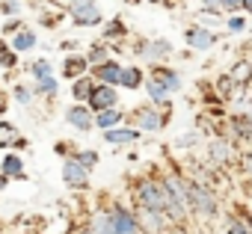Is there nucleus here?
I'll return each mask as SVG.
<instances>
[{
	"label": "nucleus",
	"instance_id": "nucleus-1",
	"mask_svg": "<svg viewBox=\"0 0 252 234\" xmlns=\"http://www.w3.org/2000/svg\"><path fill=\"white\" fill-rule=\"evenodd\" d=\"M190 210L202 219H217L220 216V196L214 187L202 184V181H193L190 178Z\"/></svg>",
	"mask_w": 252,
	"mask_h": 234
},
{
	"label": "nucleus",
	"instance_id": "nucleus-2",
	"mask_svg": "<svg viewBox=\"0 0 252 234\" xmlns=\"http://www.w3.org/2000/svg\"><path fill=\"white\" fill-rule=\"evenodd\" d=\"M137 222H140V228L146 231V234H166L175 222L163 213V210H152V207H137Z\"/></svg>",
	"mask_w": 252,
	"mask_h": 234
},
{
	"label": "nucleus",
	"instance_id": "nucleus-3",
	"mask_svg": "<svg viewBox=\"0 0 252 234\" xmlns=\"http://www.w3.org/2000/svg\"><path fill=\"white\" fill-rule=\"evenodd\" d=\"M184 42H187L190 51H211L220 42V36L211 27H205V24H193V27L184 30Z\"/></svg>",
	"mask_w": 252,
	"mask_h": 234
},
{
	"label": "nucleus",
	"instance_id": "nucleus-4",
	"mask_svg": "<svg viewBox=\"0 0 252 234\" xmlns=\"http://www.w3.org/2000/svg\"><path fill=\"white\" fill-rule=\"evenodd\" d=\"M234 151H237V146H234L228 137H214V140L208 143V157H211L217 166H231V163H234Z\"/></svg>",
	"mask_w": 252,
	"mask_h": 234
},
{
	"label": "nucleus",
	"instance_id": "nucleus-5",
	"mask_svg": "<svg viewBox=\"0 0 252 234\" xmlns=\"http://www.w3.org/2000/svg\"><path fill=\"white\" fill-rule=\"evenodd\" d=\"M134 122H137L140 131H160V128L166 125V116L158 113L155 104H152V107H137V110H134Z\"/></svg>",
	"mask_w": 252,
	"mask_h": 234
},
{
	"label": "nucleus",
	"instance_id": "nucleus-6",
	"mask_svg": "<svg viewBox=\"0 0 252 234\" xmlns=\"http://www.w3.org/2000/svg\"><path fill=\"white\" fill-rule=\"evenodd\" d=\"M116 98H119V95H116V89H113L110 83H101V86H95V89H92V95H89V107L101 113V110L116 107Z\"/></svg>",
	"mask_w": 252,
	"mask_h": 234
},
{
	"label": "nucleus",
	"instance_id": "nucleus-7",
	"mask_svg": "<svg viewBox=\"0 0 252 234\" xmlns=\"http://www.w3.org/2000/svg\"><path fill=\"white\" fill-rule=\"evenodd\" d=\"M152 77H155V80H160V83H163L169 92H181V86H184V80H181V71H175V68H169V65H155Z\"/></svg>",
	"mask_w": 252,
	"mask_h": 234
},
{
	"label": "nucleus",
	"instance_id": "nucleus-8",
	"mask_svg": "<svg viewBox=\"0 0 252 234\" xmlns=\"http://www.w3.org/2000/svg\"><path fill=\"white\" fill-rule=\"evenodd\" d=\"M71 15L77 24H98L101 21V9L92 3V0H83V3H74L71 6Z\"/></svg>",
	"mask_w": 252,
	"mask_h": 234
},
{
	"label": "nucleus",
	"instance_id": "nucleus-9",
	"mask_svg": "<svg viewBox=\"0 0 252 234\" xmlns=\"http://www.w3.org/2000/svg\"><path fill=\"white\" fill-rule=\"evenodd\" d=\"M140 54H143L146 59H152V62L166 59V57H172V42H169V39H155V42H146Z\"/></svg>",
	"mask_w": 252,
	"mask_h": 234
},
{
	"label": "nucleus",
	"instance_id": "nucleus-10",
	"mask_svg": "<svg viewBox=\"0 0 252 234\" xmlns=\"http://www.w3.org/2000/svg\"><path fill=\"white\" fill-rule=\"evenodd\" d=\"M104 137L110 146H128V143H137L140 131L137 128H110V131H104Z\"/></svg>",
	"mask_w": 252,
	"mask_h": 234
},
{
	"label": "nucleus",
	"instance_id": "nucleus-11",
	"mask_svg": "<svg viewBox=\"0 0 252 234\" xmlns=\"http://www.w3.org/2000/svg\"><path fill=\"white\" fill-rule=\"evenodd\" d=\"M146 92H149V98H152L155 107H169V89H166L160 80L146 77Z\"/></svg>",
	"mask_w": 252,
	"mask_h": 234
},
{
	"label": "nucleus",
	"instance_id": "nucleus-12",
	"mask_svg": "<svg viewBox=\"0 0 252 234\" xmlns=\"http://www.w3.org/2000/svg\"><path fill=\"white\" fill-rule=\"evenodd\" d=\"M95 74H98V80H101V83L116 86V83L122 80V65H119V62H113V59H107V62H101V65H95Z\"/></svg>",
	"mask_w": 252,
	"mask_h": 234
},
{
	"label": "nucleus",
	"instance_id": "nucleus-13",
	"mask_svg": "<svg viewBox=\"0 0 252 234\" xmlns=\"http://www.w3.org/2000/svg\"><path fill=\"white\" fill-rule=\"evenodd\" d=\"M65 181L71 184V187H86V181H89V172H86V166L80 163V160H71V163H65Z\"/></svg>",
	"mask_w": 252,
	"mask_h": 234
},
{
	"label": "nucleus",
	"instance_id": "nucleus-14",
	"mask_svg": "<svg viewBox=\"0 0 252 234\" xmlns=\"http://www.w3.org/2000/svg\"><path fill=\"white\" fill-rule=\"evenodd\" d=\"M228 74H231V80H234L237 86H249V83H252V62H249V59H237V62L228 68Z\"/></svg>",
	"mask_w": 252,
	"mask_h": 234
},
{
	"label": "nucleus",
	"instance_id": "nucleus-15",
	"mask_svg": "<svg viewBox=\"0 0 252 234\" xmlns=\"http://www.w3.org/2000/svg\"><path fill=\"white\" fill-rule=\"evenodd\" d=\"M65 119H68L77 131H89V128H92V113H89L86 107H71V110L65 113Z\"/></svg>",
	"mask_w": 252,
	"mask_h": 234
},
{
	"label": "nucleus",
	"instance_id": "nucleus-16",
	"mask_svg": "<svg viewBox=\"0 0 252 234\" xmlns=\"http://www.w3.org/2000/svg\"><path fill=\"white\" fill-rule=\"evenodd\" d=\"M143 80H146V77H143V71L131 65V68H122V80H119V83H122L125 89H140V86H143Z\"/></svg>",
	"mask_w": 252,
	"mask_h": 234
},
{
	"label": "nucleus",
	"instance_id": "nucleus-17",
	"mask_svg": "<svg viewBox=\"0 0 252 234\" xmlns=\"http://www.w3.org/2000/svg\"><path fill=\"white\" fill-rule=\"evenodd\" d=\"M225 30L231 33V36H243L246 30H249V18H246V12L240 15V12H231V18L225 21Z\"/></svg>",
	"mask_w": 252,
	"mask_h": 234
},
{
	"label": "nucleus",
	"instance_id": "nucleus-18",
	"mask_svg": "<svg viewBox=\"0 0 252 234\" xmlns=\"http://www.w3.org/2000/svg\"><path fill=\"white\" fill-rule=\"evenodd\" d=\"M119 122H122V113L110 107V110H101V113H98V122H95V125L104 128V131H110V128H116Z\"/></svg>",
	"mask_w": 252,
	"mask_h": 234
},
{
	"label": "nucleus",
	"instance_id": "nucleus-19",
	"mask_svg": "<svg viewBox=\"0 0 252 234\" xmlns=\"http://www.w3.org/2000/svg\"><path fill=\"white\" fill-rule=\"evenodd\" d=\"M225 234H252V225L240 216H225Z\"/></svg>",
	"mask_w": 252,
	"mask_h": 234
},
{
	"label": "nucleus",
	"instance_id": "nucleus-20",
	"mask_svg": "<svg viewBox=\"0 0 252 234\" xmlns=\"http://www.w3.org/2000/svg\"><path fill=\"white\" fill-rule=\"evenodd\" d=\"M92 234H119V231H116V225H113V216H110V213H101V216H95Z\"/></svg>",
	"mask_w": 252,
	"mask_h": 234
},
{
	"label": "nucleus",
	"instance_id": "nucleus-21",
	"mask_svg": "<svg viewBox=\"0 0 252 234\" xmlns=\"http://www.w3.org/2000/svg\"><path fill=\"white\" fill-rule=\"evenodd\" d=\"M80 71H86V59H83V57H71V59L65 62V68H63L65 77H77Z\"/></svg>",
	"mask_w": 252,
	"mask_h": 234
},
{
	"label": "nucleus",
	"instance_id": "nucleus-22",
	"mask_svg": "<svg viewBox=\"0 0 252 234\" xmlns=\"http://www.w3.org/2000/svg\"><path fill=\"white\" fill-rule=\"evenodd\" d=\"M199 15H211V18H220V15H222V6L217 3V0H202V6H199Z\"/></svg>",
	"mask_w": 252,
	"mask_h": 234
},
{
	"label": "nucleus",
	"instance_id": "nucleus-23",
	"mask_svg": "<svg viewBox=\"0 0 252 234\" xmlns=\"http://www.w3.org/2000/svg\"><path fill=\"white\" fill-rule=\"evenodd\" d=\"M92 89H95V86H92L86 77H80V80L74 83V98H80V101H83V98H89V95H92Z\"/></svg>",
	"mask_w": 252,
	"mask_h": 234
},
{
	"label": "nucleus",
	"instance_id": "nucleus-24",
	"mask_svg": "<svg viewBox=\"0 0 252 234\" xmlns=\"http://www.w3.org/2000/svg\"><path fill=\"white\" fill-rule=\"evenodd\" d=\"M15 140V128L6 125V122H0V146H9Z\"/></svg>",
	"mask_w": 252,
	"mask_h": 234
},
{
	"label": "nucleus",
	"instance_id": "nucleus-25",
	"mask_svg": "<svg viewBox=\"0 0 252 234\" xmlns=\"http://www.w3.org/2000/svg\"><path fill=\"white\" fill-rule=\"evenodd\" d=\"M33 42H36L33 33H21V36H15V51H27Z\"/></svg>",
	"mask_w": 252,
	"mask_h": 234
},
{
	"label": "nucleus",
	"instance_id": "nucleus-26",
	"mask_svg": "<svg viewBox=\"0 0 252 234\" xmlns=\"http://www.w3.org/2000/svg\"><path fill=\"white\" fill-rule=\"evenodd\" d=\"M178 146H181V148H193V146H199V134H196V131H190V134L178 137Z\"/></svg>",
	"mask_w": 252,
	"mask_h": 234
},
{
	"label": "nucleus",
	"instance_id": "nucleus-27",
	"mask_svg": "<svg viewBox=\"0 0 252 234\" xmlns=\"http://www.w3.org/2000/svg\"><path fill=\"white\" fill-rule=\"evenodd\" d=\"M3 172H6V175H21V160H18V157H6Z\"/></svg>",
	"mask_w": 252,
	"mask_h": 234
},
{
	"label": "nucleus",
	"instance_id": "nucleus-28",
	"mask_svg": "<svg viewBox=\"0 0 252 234\" xmlns=\"http://www.w3.org/2000/svg\"><path fill=\"white\" fill-rule=\"evenodd\" d=\"M222 6V12H240L243 9V0H217Z\"/></svg>",
	"mask_w": 252,
	"mask_h": 234
},
{
	"label": "nucleus",
	"instance_id": "nucleus-29",
	"mask_svg": "<svg viewBox=\"0 0 252 234\" xmlns=\"http://www.w3.org/2000/svg\"><path fill=\"white\" fill-rule=\"evenodd\" d=\"M39 86H42V92H48V95H54V92H57V80H54V77H48V74H45V77H39Z\"/></svg>",
	"mask_w": 252,
	"mask_h": 234
},
{
	"label": "nucleus",
	"instance_id": "nucleus-30",
	"mask_svg": "<svg viewBox=\"0 0 252 234\" xmlns=\"http://www.w3.org/2000/svg\"><path fill=\"white\" fill-rule=\"evenodd\" d=\"M89 59H92L95 65H101V62H107V51H104V48H95V51L89 54Z\"/></svg>",
	"mask_w": 252,
	"mask_h": 234
},
{
	"label": "nucleus",
	"instance_id": "nucleus-31",
	"mask_svg": "<svg viewBox=\"0 0 252 234\" xmlns=\"http://www.w3.org/2000/svg\"><path fill=\"white\" fill-rule=\"evenodd\" d=\"M77 160H80L83 166H92V163L98 160V154H95V151H80V154H77Z\"/></svg>",
	"mask_w": 252,
	"mask_h": 234
},
{
	"label": "nucleus",
	"instance_id": "nucleus-32",
	"mask_svg": "<svg viewBox=\"0 0 252 234\" xmlns=\"http://www.w3.org/2000/svg\"><path fill=\"white\" fill-rule=\"evenodd\" d=\"M122 33H125V24H122V21H113V24L107 27V36H122Z\"/></svg>",
	"mask_w": 252,
	"mask_h": 234
},
{
	"label": "nucleus",
	"instance_id": "nucleus-33",
	"mask_svg": "<svg viewBox=\"0 0 252 234\" xmlns=\"http://www.w3.org/2000/svg\"><path fill=\"white\" fill-rule=\"evenodd\" d=\"M33 74H36V77H45V74H48V62H36V65H33Z\"/></svg>",
	"mask_w": 252,
	"mask_h": 234
},
{
	"label": "nucleus",
	"instance_id": "nucleus-34",
	"mask_svg": "<svg viewBox=\"0 0 252 234\" xmlns=\"http://www.w3.org/2000/svg\"><path fill=\"white\" fill-rule=\"evenodd\" d=\"M15 95H18V101H21V104H27V101H30V92H27V89H15Z\"/></svg>",
	"mask_w": 252,
	"mask_h": 234
},
{
	"label": "nucleus",
	"instance_id": "nucleus-35",
	"mask_svg": "<svg viewBox=\"0 0 252 234\" xmlns=\"http://www.w3.org/2000/svg\"><path fill=\"white\" fill-rule=\"evenodd\" d=\"M240 12H246V15H252V0H243V9Z\"/></svg>",
	"mask_w": 252,
	"mask_h": 234
},
{
	"label": "nucleus",
	"instance_id": "nucleus-36",
	"mask_svg": "<svg viewBox=\"0 0 252 234\" xmlns=\"http://www.w3.org/2000/svg\"><path fill=\"white\" fill-rule=\"evenodd\" d=\"M149 3H160V6H169V0H149Z\"/></svg>",
	"mask_w": 252,
	"mask_h": 234
},
{
	"label": "nucleus",
	"instance_id": "nucleus-37",
	"mask_svg": "<svg viewBox=\"0 0 252 234\" xmlns=\"http://www.w3.org/2000/svg\"><path fill=\"white\" fill-rule=\"evenodd\" d=\"M246 166H249V172H252V151L246 154Z\"/></svg>",
	"mask_w": 252,
	"mask_h": 234
},
{
	"label": "nucleus",
	"instance_id": "nucleus-38",
	"mask_svg": "<svg viewBox=\"0 0 252 234\" xmlns=\"http://www.w3.org/2000/svg\"><path fill=\"white\" fill-rule=\"evenodd\" d=\"M243 219H246V222H249V225H252V213H249V216H243Z\"/></svg>",
	"mask_w": 252,
	"mask_h": 234
},
{
	"label": "nucleus",
	"instance_id": "nucleus-39",
	"mask_svg": "<svg viewBox=\"0 0 252 234\" xmlns=\"http://www.w3.org/2000/svg\"><path fill=\"white\" fill-rule=\"evenodd\" d=\"M184 3H193V0H184Z\"/></svg>",
	"mask_w": 252,
	"mask_h": 234
}]
</instances>
